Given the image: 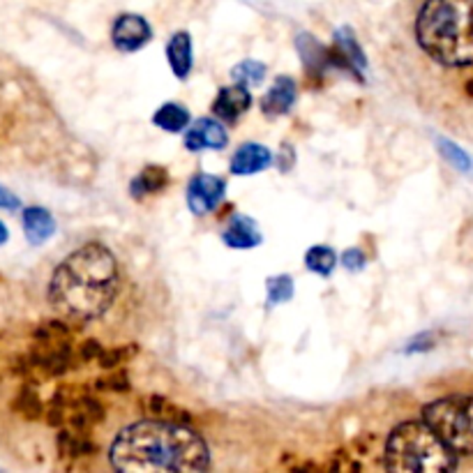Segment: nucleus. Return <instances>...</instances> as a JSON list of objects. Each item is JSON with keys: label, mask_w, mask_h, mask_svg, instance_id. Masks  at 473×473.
I'll return each mask as SVG.
<instances>
[{"label": "nucleus", "mask_w": 473, "mask_h": 473, "mask_svg": "<svg viewBox=\"0 0 473 473\" xmlns=\"http://www.w3.org/2000/svg\"><path fill=\"white\" fill-rule=\"evenodd\" d=\"M209 448L182 425L144 421L125 427L111 446V464L125 473H194L209 468Z\"/></svg>", "instance_id": "obj_1"}, {"label": "nucleus", "mask_w": 473, "mask_h": 473, "mask_svg": "<svg viewBox=\"0 0 473 473\" xmlns=\"http://www.w3.org/2000/svg\"><path fill=\"white\" fill-rule=\"evenodd\" d=\"M118 292V265L105 245L90 243L58 265L49 301L70 321H90L107 312Z\"/></svg>", "instance_id": "obj_2"}, {"label": "nucleus", "mask_w": 473, "mask_h": 473, "mask_svg": "<svg viewBox=\"0 0 473 473\" xmlns=\"http://www.w3.org/2000/svg\"><path fill=\"white\" fill-rule=\"evenodd\" d=\"M416 37L437 63L473 65V0H425L416 19Z\"/></svg>", "instance_id": "obj_3"}, {"label": "nucleus", "mask_w": 473, "mask_h": 473, "mask_svg": "<svg viewBox=\"0 0 473 473\" xmlns=\"http://www.w3.org/2000/svg\"><path fill=\"white\" fill-rule=\"evenodd\" d=\"M455 455L425 421H409L390 431L384 464L390 471L443 473L458 467Z\"/></svg>", "instance_id": "obj_4"}, {"label": "nucleus", "mask_w": 473, "mask_h": 473, "mask_svg": "<svg viewBox=\"0 0 473 473\" xmlns=\"http://www.w3.org/2000/svg\"><path fill=\"white\" fill-rule=\"evenodd\" d=\"M422 421L458 452L473 455V397L450 395L422 409Z\"/></svg>", "instance_id": "obj_5"}, {"label": "nucleus", "mask_w": 473, "mask_h": 473, "mask_svg": "<svg viewBox=\"0 0 473 473\" xmlns=\"http://www.w3.org/2000/svg\"><path fill=\"white\" fill-rule=\"evenodd\" d=\"M222 178L210 176V173H197L188 188V206L194 215H209L210 210L218 209V203L224 197Z\"/></svg>", "instance_id": "obj_6"}, {"label": "nucleus", "mask_w": 473, "mask_h": 473, "mask_svg": "<svg viewBox=\"0 0 473 473\" xmlns=\"http://www.w3.org/2000/svg\"><path fill=\"white\" fill-rule=\"evenodd\" d=\"M151 37L153 32L148 22L136 14L118 16L114 31H111V42L120 51H139L141 47H146L151 42Z\"/></svg>", "instance_id": "obj_7"}, {"label": "nucleus", "mask_w": 473, "mask_h": 473, "mask_svg": "<svg viewBox=\"0 0 473 473\" xmlns=\"http://www.w3.org/2000/svg\"><path fill=\"white\" fill-rule=\"evenodd\" d=\"M250 105L252 95L247 93V88H245L243 84H236L229 86V88L219 90L213 111L218 118L227 120V123H234V120H238L245 111L250 109Z\"/></svg>", "instance_id": "obj_8"}, {"label": "nucleus", "mask_w": 473, "mask_h": 473, "mask_svg": "<svg viewBox=\"0 0 473 473\" xmlns=\"http://www.w3.org/2000/svg\"><path fill=\"white\" fill-rule=\"evenodd\" d=\"M185 146L190 151H206V148H218L227 146V130L215 120H199L185 134Z\"/></svg>", "instance_id": "obj_9"}, {"label": "nucleus", "mask_w": 473, "mask_h": 473, "mask_svg": "<svg viewBox=\"0 0 473 473\" xmlns=\"http://www.w3.org/2000/svg\"><path fill=\"white\" fill-rule=\"evenodd\" d=\"M271 162L273 155L268 148L261 146V144H245L231 160V172L236 176H252V173H259L271 167Z\"/></svg>", "instance_id": "obj_10"}, {"label": "nucleus", "mask_w": 473, "mask_h": 473, "mask_svg": "<svg viewBox=\"0 0 473 473\" xmlns=\"http://www.w3.org/2000/svg\"><path fill=\"white\" fill-rule=\"evenodd\" d=\"M296 102V81L292 77H280L265 97L261 99V109L268 116H282Z\"/></svg>", "instance_id": "obj_11"}, {"label": "nucleus", "mask_w": 473, "mask_h": 473, "mask_svg": "<svg viewBox=\"0 0 473 473\" xmlns=\"http://www.w3.org/2000/svg\"><path fill=\"white\" fill-rule=\"evenodd\" d=\"M224 243L236 250H250L261 243L259 227L255 224V219L245 218V215H236L229 222V227L224 229Z\"/></svg>", "instance_id": "obj_12"}, {"label": "nucleus", "mask_w": 473, "mask_h": 473, "mask_svg": "<svg viewBox=\"0 0 473 473\" xmlns=\"http://www.w3.org/2000/svg\"><path fill=\"white\" fill-rule=\"evenodd\" d=\"M167 58L173 74L178 79H185L192 70V42L188 32H176L167 44Z\"/></svg>", "instance_id": "obj_13"}, {"label": "nucleus", "mask_w": 473, "mask_h": 473, "mask_svg": "<svg viewBox=\"0 0 473 473\" xmlns=\"http://www.w3.org/2000/svg\"><path fill=\"white\" fill-rule=\"evenodd\" d=\"M23 229H26L28 240H31L32 245H42L53 236L56 224H53V218L49 215V210L28 209L26 213H23Z\"/></svg>", "instance_id": "obj_14"}, {"label": "nucleus", "mask_w": 473, "mask_h": 473, "mask_svg": "<svg viewBox=\"0 0 473 473\" xmlns=\"http://www.w3.org/2000/svg\"><path fill=\"white\" fill-rule=\"evenodd\" d=\"M153 123L167 132H181L190 125V111L181 105H164L153 116Z\"/></svg>", "instance_id": "obj_15"}, {"label": "nucleus", "mask_w": 473, "mask_h": 473, "mask_svg": "<svg viewBox=\"0 0 473 473\" xmlns=\"http://www.w3.org/2000/svg\"><path fill=\"white\" fill-rule=\"evenodd\" d=\"M164 185H167V172L160 167H148L146 172H141L139 176L134 178V182H132V194H134L136 199L148 197V194L160 192Z\"/></svg>", "instance_id": "obj_16"}, {"label": "nucleus", "mask_w": 473, "mask_h": 473, "mask_svg": "<svg viewBox=\"0 0 473 473\" xmlns=\"http://www.w3.org/2000/svg\"><path fill=\"white\" fill-rule=\"evenodd\" d=\"M335 40H338L339 53L347 58L348 68H354V65H356V70H363L365 68V58H363V51L358 49V44H356L354 32L348 31V28H342V31L335 35Z\"/></svg>", "instance_id": "obj_17"}, {"label": "nucleus", "mask_w": 473, "mask_h": 473, "mask_svg": "<svg viewBox=\"0 0 473 473\" xmlns=\"http://www.w3.org/2000/svg\"><path fill=\"white\" fill-rule=\"evenodd\" d=\"M305 264L317 275H330L335 268V252L330 247H321L319 245V247H312V250L307 252Z\"/></svg>", "instance_id": "obj_18"}, {"label": "nucleus", "mask_w": 473, "mask_h": 473, "mask_svg": "<svg viewBox=\"0 0 473 473\" xmlns=\"http://www.w3.org/2000/svg\"><path fill=\"white\" fill-rule=\"evenodd\" d=\"M234 79L238 81V84H250V86H256L261 84L265 79V68L261 63H256V60H245V63L236 65L234 70Z\"/></svg>", "instance_id": "obj_19"}, {"label": "nucleus", "mask_w": 473, "mask_h": 473, "mask_svg": "<svg viewBox=\"0 0 473 473\" xmlns=\"http://www.w3.org/2000/svg\"><path fill=\"white\" fill-rule=\"evenodd\" d=\"M292 296H293V282L289 275L273 277V280L268 282V302H271V305L286 302Z\"/></svg>", "instance_id": "obj_20"}, {"label": "nucleus", "mask_w": 473, "mask_h": 473, "mask_svg": "<svg viewBox=\"0 0 473 473\" xmlns=\"http://www.w3.org/2000/svg\"><path fill=\"white\" fill-rule=\"evenodd\" d=\"M439 151H441L443 157H446V160L450 162L452 167H458L459 172H468V169H471V160H468L467 153L459 151L458 146H452L450 141L439 139Z\"/></svg>", "instance_id": "obj_21"}, {"label": "nucleus", "mask_w": 473, "mask_h": 473, "mask_svg": "<svg viewBox=\"0 0 473 473\" xmlns=\"http://www.w3.org/2000/svg\"><path fill=\"white\" fill-rule=\"evenodd\" d=\"M342 264H344V268H348V271H360V268H363V265H365L363 252H360V250H347V252H344V256H342Z\"/></svg>", "instance_id": "obj_22"}, {"label": "nucleus", "mask_w": 473, "mask_h": 473, "mask_svg": "<svg viewBox=\"0 0 473 473\" xmlns=\"http://www.w3.org/2000/svg\"><path fill=\"white\" fill-rule=\"evenodd\" d=\"M0 209H7V210L19 209V199H16L14 194L5 188H0Z\"/></svg>", "instance_id": "obj_23"}, {"label": "nucleus", "mask_w": 473, "mask_h": 473, "mask_svg": "<svg viewBox=\"0 0 473 473\" xmlns=\"http://www.w3.org/2000/svg\"><path fill=\"white\" fill-rule=\"evenodd\" d=\"M10 238V231H7V227L3 222H0V245L5 243V240Z\"/></svg>", "instance_id": "obj_24"}, {"label": "nucleus", "mask_w": 473, "mask_h": 473, "mask_svg": "<svg viewBox=\"0 0 473 473\" xmlns=\"http://www.w3.org/2000/svg\"><path fill=\"white\" fill-rule=\"evenodd\" d=\"M467 90L473 95V81H471V84H468V88H467Z\"/></svg>", "instance_id": "obj_25"}]
</instances>
